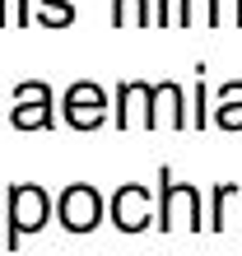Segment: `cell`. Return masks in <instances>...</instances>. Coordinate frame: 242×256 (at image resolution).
Segmentation results:
<instances>
[{
  "mask_svg": "<svg viewBox=\"0 0 242 256\" xmlns=\"http://www.w3.org/2000/svg\"><path fill=\"white\" fill-rule=\"evenodd\" d=\"M130 14H126V0H112V28H126Z\"/></svg>",
  "mask_w": 242,
  "mask_h": 256,
  "instance_id": "obj_14",
  "label": "cell"
},
{
  "mask_svg": "<svg viewBox=\"0 0 242 256\" xmlns=\"http://www.w3.org/2000/svg\"><path fill=\"white\" fill-rule=\"evenodd\" d=\"M56 122L52 112V88L42 80H24L14 88V112H10V126L14 130H47Z\"/></svg>",
  "mask_w": 242,
  "mask_h": 256,
  "instance_id": "obj_5",
  "label": "cell"
},
{
  "mask_svg": "<svg viewBox=\"0 0 242 256\" xmlns=\"http://www.w3.org/2000/svg\"><path fill=\"white\" fill-rule=\"evenodd\" d=\"M154 126H172V130L191 126V116H186V94H182V84H172V80L154 84Z\"/></svg>",
  "mask_w": 242,
  "mask_h": 256,
  "instance_id": "obj_8",
  "label": "cell"
},
{
  "mask_svg": "<svg viewBox=\"0 0 242 256\" xmlns=\"http://www.w3.org/2000/svg\"><path fill=\"white\" fill-rule=\"evenodd\" d=\"M112 224L121 233H140V228H149L154 224V200H149V191L144 186H121L116 196H112Z\"/></svg>",
  "mask_w": 242,
  "mask_h": 256,
  "instance_id": "obj_7",
  "label": "cell"
},
{
  "mask_svg": "<svg viewBox=\"0 0 242 256\" xmlns=\"http://www.w3.org/2000/svg\"><path fill=\"white\" fill-rule=\"evenodd\" d=\"M210 5H214V0H177V24H182V28L210 24Z\"/></svg>",
  "mask_w": 242,
  "mask_h": 256,
  "instance_id": "obj_13",
  "label": "cell"
},
{
  "mask_svg": "<svg viewBox=\"0 0 242 256\" xmlns=\"http://www.w3.org/2000/svg\"><path fill=\"white\" fill-rule=\"evenodd\" d=\"M154 228L163 233H172V228H205V200H200V191L196 186H177L172 182V172L168 168H158V224Z\"/></svg>",
  "mask_w": 242,
  "mask_h": 256,
  "instance_id": "obj_1",
  "label": "cell"
},
{
  "mask_svg": "<svg viewBox=\"0 0 242 256\" xmlns=\"http://www.w3.org/2000/svg\"><path fill=\"white\" fill-rule=\"evenodd\" d=\"M210 28H242V0H214L210 5Z\"/></svg>",
  "mask_w": 242,
  "mask_h": 256,
  "instance_id": "obj_12",
  "label": "cell"
},
{
  "mask_svg": "<svg viewBox=\"0 0 242 256\" xmlns=\"http://www.w3.org/2000/svg\"><path fill=\"white\" fill-rule=\"evenodd\" d=\"M38 24L42 28H70L74 24V5L70 0H38Z\"/></svg>",
  "mask_w": 242,
  "mask_h": 256,
  "instance_id": "obj_11",
  "label": "cell"
},
{
  "mask_svg": "<svg viewBox=\"0 0 242 256\" xmlns=\"http://www.w3.org/2000/svg\"><path fill=\"white\" fill-rule=\"evenodd\" d=\"M108 94L94 84V80H80L66 88V98H60V116H66L70 130H98L102 122H108Z\"/></svg>",
  "mask_w": 242,
  "mask_h": 256,
  "instance_id": "obj_4",
  "label": "cell"
},
{
  "mask_svg": "<svg viewBox=\"0 0 242 256\" xmlns=\"http://www.w3.org/2000/svg\"><path fill=\"white\" fill-rule=\"evenodd\" d=\"M5 200H10V233H5V242L19 247L24 233H38L42 224H47V214H52V196L42 191V186H33V182H24V186H10Z\"/></svg>",
  "mask_w": 242,
  "mask_h": 256,
  "instance_id": "obj_2",
  "label": "cell"
},
{
  "mask_svg": "<svg viewBox=\"0 0 242 256\" xmlns=\"http://www.w3.org/2000/svg\"><path fill=\"white\" fill-rule=\"evenodd\" d=\"M5 191H10V186H0V196H5Z\"/></svg>",
  "mask_w": 242,
  "mask_h": 256,
  "instance_id": "obj_17",
  "label": "cell"
},
{
  "mask_svg": "<svg viewBox=\"0 0 242 256\" xmlns=\"http://www.w3.org/2000/svg\"><path fill=\"white\" fill-rule=\"evenodd\" d=\"M56 219H60L66 233H94L102 224V196H98V186H88V182L66 186L56 196Z\"/></svg>",
  "mask_w": 242,
  "mask_h": 256,
  "instance_id": "obj_3",
  "label": "cell"
},
{
  "mask_svg": "<svg viewBox=\"0 0 242 256\" xmlns=\"http://www.w3.org/2000/svg\"><path fill=\"white\" fill-rule=\"evenodd\" d=\"M112 122L121 130H130V126H154V84H144V80H121L116 84V94H112Z\"/></svg>",
  "mask_w": 242,
  "mask_h": 256,
  "instance_id": "obj_6",
  "label": "cell"
},
{
  "mask_svg": "<svg viewBox=\"0 0 242 256\" xmlns=\"http://www.w3.org/2000/svg\"><path fill=\"white\" fill-rule=\"evenodd\" d=\"M14 24V10H10V0H0V28H10Z\"/></svg>",
  "mask_w": 242,
  "mask_h": 256,
  "instance_id": "obj_15",
  "label": "cell"
},
{
  "mask_svg": "<svg viewBox=\"0 0 242 256\" xmlns=\"http://www.w3.org/2000/svg\"><path fill=\"white\" fill-rule=\"evenodd\" d=\"M5 122H10V116H0V126H5Z\"/></svg>",
  "mask_w": 242,
  "mask_h": 256,
  "instance_id": "obj_16",
  "label": "cell"
},
{
  "mask_svg": "<svg viewBox=\"0 0 242 256\" xmlns=\"http://www.w3.org/2000/svg\"><path fill=\"white\" fill-rule=\"evenodd\" d=\"M214 126L219 130H242V84H224L214 94Z\"/></svg>",
  "mask_w": 242,
  "mask_h": 256,
  "instance_id": "obj_9",
  "label": "cell"
},
{
  "mask_svg": "<svg viewBox=\"0 0 242 256\" xmlns=\"http://www.w3.org/2000/svg\"><path fill=\"white\" fill-rule=\"evenodd\" d=\"M233 205H242V186H233V182L214 186V214H210V228H228Z\"/></svg>",
  "mask_w": 242,
  "mask_h": 256,
  "instance_id": "obj_10",
  "label": "cell"
}]
</instances>
